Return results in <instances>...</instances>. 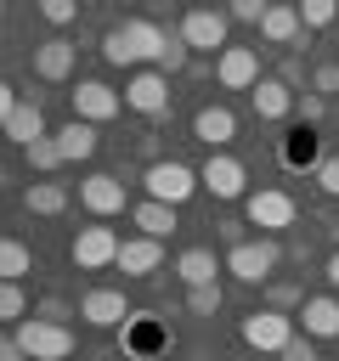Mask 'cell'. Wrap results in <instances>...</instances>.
Wrapping results in <instances>:
<instances>
[{
	"mask_svg": "<svg viewBox=\"0 0 339 361\" xmlns=\"http://www.w3.org/2000/svg\"><path fill=\"white\" fill-rule=\"evenodd\" d=\"M164 45H170V34H164L158 23H147V17H130V23L107 28V39H102V56H107L113 68H136V62H153V68H158Z\"/></svg>",
	"mask_w": 339,
	"mask_h": 361,
	"instance_id": "cell-1",
	"label": "cell"
},
{
	"mask_svg": "<svg viewBox=\"0 0 339 361\" xmlns=\"http://www.w3.org/2000/svg\"><path fill=\"white\" fill-rule=\"evenodd\" d=\"M282 265V243L271 237V231H260V237H243L232 254H226V271L237 276V282H271V271Z\"/></svg>",
	"mask_w": 339,
	"mask_h": 361,
	"instance_id": "cell-2",
	"label": "cell"
},
{
	"mask_svg": "<svg viewBox=\"0 0 339 361\" xmlns=\"http://www.w3.org/2000/svg\"><path fill=\"white\" fill-rule=\"evenodd\" d=\"M17 344L28 350V361H68L73 355L68 322H51V316H23L17 322Z\"/></svg>",
	"mask_w": 339,
	"mask_h": 361,
	"instance_id": "cell-3",
	"label": "cell"
},
{
	"mask_svg": "<svg viewBox=\"0 0 339 361\" xmlns=\"http://www.w3.org/2000/svg\"><path fill=\"white\" fill-rule=\"evenodd\" d=\"M141 186H147V197H158V203H175V209H181V203L203 186V175H198L192 164H181V158H158V164H147Z\"/></svg>",
	"mask_w": 339,
	"mask_h": 361,
	"instance_id": "cell-4",
	"label": "cell"
},
{
	"mask_svg": "<svg viewBox=\"0 0 339 361\" xmlns=\"http://www.w3.org/2000/svg\"><path fill=\"white\" fill-rule=\"evenodd\" d=\"M124 107L141 113V118H164V113H170V73H164V68H141V73H130V85H124Z\"/></svg>",
	"mask_w": 339,
	"mask_h": 361,
	"instance_id": "cell-5",
	"label": "cell"
},
{
	"mask_svg": "<svg viewBox=\"0 0 339 361\" xmlns=\"http://www.w3.org/2000/svg\"><path fill=\"white\" fill-rule=\"evenodd\" d=\"M288 338H294V316H282L277 305L243 316V344H249V350H260V355H282Z\"/></svg>",
	"mask_w": 339,
	"mask_h": 361,
	"instance_id": "cell-6",
	"label": "cell"
},
{
	"mask_svg": "<svg viewBox=\"0 0 339 361\" xmlns=\"http://www.w3.org/2000/svg\"><path fill=\"white\" fill-rule=\"evenodd\" d=\"M226 17H232V11L192 6V11L181 17V39H186L192 51H203V56H220V51H226Z\"/></svg>",
	"mask_w": 339,
	"mask_h": 361,
	"instance_id": "cell-7",
	"label": "cell"
},
{
	"mask_svg": "<svg viewBox=\"0 0 339 361\" xmlns=\"http://www.w3.org/2000/svg\"><path fill=\"white\" fill-rule=\"evenodd\" d=\"M0 118H6V135H11L17 147H34L40 135H51V130H45L40 102H23L17 90H0Z\"/></svg>",
	"mask_w": 339,
	"mask_h": 361,
	"instance_id": "cell-8",
	"label": "cell"
},
{
	"mask_svg": "<svg viewBox=\"0 0 339 361\" xmlns=\"http://www.w3.org/2000/svg\"><path fill=\"white\" fill-rule=\"evenodd\" d=\"M198 175H203V192H209V197H226V203H232V197H249V169H243L232 152H209V164H203Z\"/></svg>",
	"mask_w": 339,
	"mask_h": 361,
	"instance_id": "cell-9",
	"label": "cell"
},
{
	"mask_svg": "<svg viewBox=\"0 0 339 361\" xmlns=\"http://www.w3.org/2000/svg\"><path fill=\"white\" fill-rule=\"evenodd\" d=\"M243 214H249V226H260V231H282V226H294V197L288 192H277V186H266V192H249L243 197Z\"/></svg>",
	"mask_w": 339,
	"mask_h": 361,
	"instance_id": "cell-10",
	"label": "cell"
},
{
	"mask_svg": "<svg viewBox=\"0 0 339 361\" xmlns=\"http://www.w3.org/2000/svg\"><path fill=\"white\" fill-rule=\"evenodd\" d=\"M68 102H73V118H90V124H107V118L124 107V96L107 90L102 79H79V85L68 90Z\"/></svg>",
	"mask_w": 339,
	"mask_h": 361,
	"instance_id": "cell-11",
	"label": "cell"
},
{
	"mask_svg": "<svg viewBox=\"0 0 339 361\" xmlns=\"http://www.w3.org/2000/svg\"><path fill=\"white\" fill-rule=\"evenodd\" d=\"M68 254L79 271H102V265H119V237H113V226H85Z\"/></svg>",
	"mask_w": 339,
	"mask_h": 361,
	"instance_id": "cell-12",
	"label": "cell"
},
{
	"mask_svg": "<svg viewBox=\"0 0 339 361\" xmlns=\"http://www.w3.org/2000/svg\"><path fill=\"white\" fill-rule=\"evenodd\" d=\"M215 79H220L226 90H254V85H260V56H254L249 45H226V51L215 56Z\"/></svg>",
	"mask_w": 339,
	"mask_h": 361,
	"instance_id": "cell-13",
	"label": "cell"
},
{
	"mask_svg": "<svg viewBox=\"0 0 339 361\" xmlns=\"http://www.w3.org/2000/svg\"><path fill=\"white\" fill-rule=\"evenodd\" d=\"M79 203L96 220H113V214H124V180L119 175H90V180H79Z\"/></svg>",
	"mask_w": 339,
	"mask_h": 361,
	"instance_id": "cell-14",
	"label": "cell"
},
{
	"mask_svg": "<svg viewBox=\"0 0 339 361\" xmlns=\"http://www.w3.org/2000/svg\"><path fill=\"white\" fill-rule=\"evenodd\" d=\"M79 316H85L90 327H124L136 310L124 305V293H119V288H90V293L79 299Z\"/></svg>",
	"mask_w": 339,
	"mask_h": 361,
	"instance_id": "cell-15",
	"label": "cell"
},
{
	"mask_svg": "<svg viewBox=\"0 0 339 361\" xmlns=\"http://www.w3.org/2000/svg\"><path fill=\"white\" fill-rule=\"evenodd\" d=\"M249 102H254V118H266V124H271V118H288L299 96H294V85L277 73V79H260V85L249 90Z\"/></svg>",
	"mask_w": 339,
	"mask_h": 361,
	"instance_id": "cell-16",
	"label": "cell"
},
{
	"mask_svg": "<svg viewBox=\"0 0 339 361\" xmlns=\"http://www.w3.org/2000/svg\"><path fill=\"white\" fill-rule=\"evenodd\" d=\"M192 135H198L203 147H226V141L237 135V113H232L226 102H215V107H198V118H192Z\"/></svg>",
	"mask_w": 339,
	"mask_h": 361,
	"instance_id": "cell-17",
	"label": "cell"
},
{
	"mask_svg": "<svg viewBox=\"0 0 339 361\" xmlns=\"http://www.w3.org/2000/svg\"><path fill=\"white\" fill-rule=\"evenodd\" d=\"M158 259H164V243L158 237H124L119 243V271L124 276H153Z\"/></svg>",
	"mask_w": 339,
	"mask_h": 361,
	"instance_id": "cell-18",
	"label": "cell"
},
{
	"mask_svg": "<svg viewBox=\"0 0 339 361\" xmlns=\"http://www.w3.org/2000/svg\"><path fill=\"white\" fill-rule=\"evenodd\" d=\"M73 56H79L73 39H40L34 45V73L40 79H68L73 73Z\"/></svg>",
	"mask_w": 339,
	"mask_h": 361,
	"instance_id": "cell-19",
	"label": "cell"
},
{
	"mask_svg": "<svg viewBox=\"0 0 339 361\" xmlns=\"http://www.w3.org/2000/svg\"><path fill=\"white\" fill-rule=\"evenodd\" d=\"M299 333H311V338H339V299H328V293L305 299V305H299Z\"/></svg>",
	"mask_w": 339,
	"mask_h": 361,
	"instance_id": "cell-20",
	"label": "cell"
},
{
	"mask_svg": "<svg viewBox=\"0 0 339 361\" xmlns=\"http://www.w3.org/2000/svg\"><path fill=\"white\" fill-rule=\"evenodd\" d=\"M299 28H305V23H299V6H277V0H271V11L260 17V39H271V45H294Z\"/></svg>",
	"mask_w": 339,
	"mask_h": 361,
	"instance_id": "cell-21",
	"label": "cell"
},
{
	"mask_svg": "<svg viewBox=\"0 0 339 361\" xmlns=\"http://www.w3.org/2000/svg\"><path fill=\"white\" fill-rule=\"evenodd\" d=\"M56 147H62L68 164H85V158L96 152V124H90V118H68V124L56 130Z\"/></svg>",
	"mask_w": 339,
	"mask_h": 361,
	"instance_id": "cell-22",
	"label": "cell"
},
{
	"mask_svg": "<svg viewBox=\"0 0 339 361\" xmlns=\"http://www.w3.org/2000/svg\"><path fill=\"white\" fill-rule=\"evenodd\" d=\"M220 271H226V265H220V259H215L209 248H186V254L175 259V276H181L186 288H203V282H220Z\"/></svg>",
	"mask_w": 339,
	"mask_h": 361,
	"instance_id": "cell-23",
	"label": "cell"
},
{
	"mask_svg": "<svg viewBox=\"0 0 339 361\" xmlns=\"http://www.w3.org/2000/svg\"><path fill=\"white\" fill-rule=\"evenodd\" d=\"M136 226H141V237H170L175 231V203H158V197H147V203H136Z\"/></svg>",
	"mask_w": 339,
	"mask_h": 361,
	"instance_id": "cell-24",
	"label": "cell"
},
{
	"mask_svg": "<svg viewBox=\"0 0 339 361\" xmlns=\"http://www.w3.org/2000/svg\"><path fill=\"white\" fill-rule=\"evenodd\" d=\"M23 209H28V214H62V209H68V192H62L56 180H34V186L23 192Z\"/></svg>",
	"mask_w": 339,
	"mask_h": 361,
	"instance_id": "cell-25",
	"label": "cell"
},
{
	"mask_svg": "<svg viewBox=\"0 0 339 361\" xmlns=\"http://www.w3.org/2000/svg\"><path fill=\"white\" fill-rule=\"evenodd\" d=\"M28 271H34V254H28V243L6 237V243H0V276H6V282H17V276H28Z\"/></svg>",
	"mask_w": 339,
	"mask_h": 361,
	"instance_id": "cell-26",
	"label": "cell"
},
{
	"mask_svg": "<svg viewBox=\"0 0 339 361\" xmlns=\"http://www.w3.org/2000/svg\"><path fill=\"white\" fill-rule=\"evenodd\" d=\"M23 152H28V169H56V164H68L62 147H56V135H40V141L23 147Z\"/></svg>",
	"mask_w": 339,
	"mask_h": 361,
	"instance_id": "cell-27",
	"label": "cell"
},
{
	"mask_svg": "<svg viewBox=\"0 0 339 361\" xmlns=\"http://www.w3.org/2000/svg\"><path fill=\"white\" fill-rule=\"evenodd\" d=\"M220 299H226V293H220V282L186 288V310H192V316H215V310H220Z\"/></svg>",
	"mask_w": 339,
	"mask_h": 361,
	"instance_id": "cell-28",
	"label": "cell"
},
{
	"mask_svg": "<svg viewBox=\"0 0 339 361\" xmlns=\"http://www.w3.org/2000/svg\"><path fill=\"white\" fill-rule=\"evenodd\" d=\"M339 17V0H299V23L305 28H328Z\"/></svg>",
	"mask_w": 339,
	"mask_h": 361,
	"instance_id": "cell-29",
	"label": "cell"
},
{
	"mask_svg": "<svg viewBox=\"0 0 339 361\" xmlns=\"http://www.w3.org/2000/svg\"><path fill=\"white\" fill-rule=\"evenodd\" d=\"M186 56H192V45H186L181 34H170V45H164V56H158V68H164V73H181V68H186Z\"/></svg>",
	"mask_w": 339,
	"mask_h": 361,
	"instance_id": "cell-30",
	"label": "cell"
},
{
	"mask_svg": "<svg viewBox=\"0 0 339 361\" xmlns=\"http://www.w3.org/2000/svg\"><path fill=\"white\" fill-rule=\"evenodd\" d=\"M34 6H40V17H45V23H56V28L79 17V0H34Z\"/></svg>",
	"mask_w": 339,
	"mask_h": 361,
	"instance_id": "cell-31",
	"label": "cell"
},
{
	"mask_svg": "<svg viewBox=\"0 0 339 361\" xmlns=\"http://www.w3.org/2000/svg\"><path fill=\"white\" fill-rule=\"evenodd\" d=\"M23 310H28L23 288H17V282H6V288H0V316H6V322H23Z\"/></svg>",
	"mask_w": 339,
	"mask_h": 361,
	"instance_id": "cell-32",
	"label": "cell"
},
{
	"mask_svg": "<svg viewBox=\"0 0 339 361\" xmlns=\"http://www.w3.org/2000/svg\"><path fill=\"white\" fill-rule=\"evenodd\" d=\"M226 11H232L237 23H254V28H260V17L271 11V0H226Z\"/></svg>",
	"mask_w": 339,
	"mask_h": 361,
	"instance_id": "cell-33",
	"label": "cell"
},
{
	"mask_svg": "<svg viewBox=\"0 0 339 361\" xmlns=\"http://www.w3.org/2000/svg\"><path fill=\"white\" fill-rule=\"evenodd\" d=\"M316 192H322V197H339V152L316 164Z\"/></svg>",
	"mask_w": 339,
	"mask_h": 361,
	"instance_id": "cell-34",
	"label": "cell"
},
{
	"mask_svg": "<svg viewBox=\"0 0 339 361\" xmlns=\"http://www.w3.org/2000/svg\"><path fill=\"white\" fill-rule=\"evenodd\" d=\"M282 361H316V338H311V333H294V338L282 344Z\"/></svg>",
	"mask_w": 339,
	"mask_h": 361,
	"instance_id": "cell-35",
	"label": "cell"
},
{
	"mask_svg": "<svg viewBox=\"0 0 339 361\" xmlns=\"http://www.w3.org/2000/svg\"><path fill=\"white\" fill-rule=\"evenodd\" d=\"M271 305H277V310H294V305H305V299H299V282H271Z\"/></svg>",
	"mask_w": 339,
	"mask_h": 361,
	"instance_id": "cell-36",
	"label": "cell"
},
{
	"mask_svg": "<svg viewBox=\"0 0 339 361\" xmlns=\"http://www.w3.org/2000/svg\"><path fill=\"white\" fill-rule=\"evenodd\" d=\"M311 85H316V96H328V90H339V62H322V68L311 73Z\"/></svg>",
	"mask_w": 339,
	"mask_h": 361,
	"instance_id": "cell-37",
	"label": "cell"
},
{
	"mask_svg": "<svg viewBox=\"0 0 339 361\" xmlns=\"http://www.w3.org/2000/svg\"><path fill=\"white\" fill-rule=\"evenodd\" d=\"M294 113H299L305 124H316V118H322V96H299V102H294Z\"/></svg>",
	"mask_w": 339,
	"mask_h": 361,
	"instance_id": "cell-38",
	"label": "cell"
},
{
	"mask_svg": "<svg viewBox=\"0 0 339 361\" xmlns=\"http://www.w3.org/2000/svg\"><path fill=\"white\" fill-rule=\"evenodd\" d=\"M299 158H311V135H305V130L288 141V164H299Z\"/></svg>",
	"mask_w": 339,
	"mask_h": 361,
	"instance_id": "cell-39",
	"label": "cell"
},
{
	"mask_svg": "<svg viewBox=\"0 0 339 361\" xmlns=\"http://www.w3.org/2000/svg\"><path fill=\"white\" fill-rule=\"evenodd\" d=\"M0 361H28V350L17 344V333H11V338H0Z\"/></svg>",
	"mask_w": 339,
	"mask_h": 361,
	"instance_id": "cell-40",
	"label": "cell"
},
{
	"mask_svg": "<svg viewBox=\"0 0 339 361\" xmlns=\"http://www.w3.org/2000/svg\"><path fill=\"white\" fill-rule=\"evenodd\" d=\"M34 316H51V322H62V316H68V305H62V299H40V310H34Z\"/></svg>",
	"mask_w": 339,
	"mask_h": 361,
	"instance_id": "cell-41",
	"label": "cell"
},
{
	"mask_svg": "<svg viewBox=\"0 0 339 361\" xmlns=\"http://www.w3.org/2000/svg\"><path fill=\"white\" fill-rule=\"evenodd\" d=\"M328 282H333V288H339V254H333V259H328Z\"/></svg>",
	"mask_w": 339,
	"mask_h": 361,
	"instance_id": "cell-42",
	"label": "cell"
},
{
	"mask_svg": "<svg viewBox=\"0 0 339 361\" xmlns=\"http://www.w3.org/2000/svg\"><path fill=\"white\" fill-rule=\"evenodd\" d=\"M141 361H147V355H141Z\"/></svg>",
	"mask_w": 339,
	"mask_h": 361,
	"instance_id": "cell-43",
	"label": "cell"
}]
</instances>
